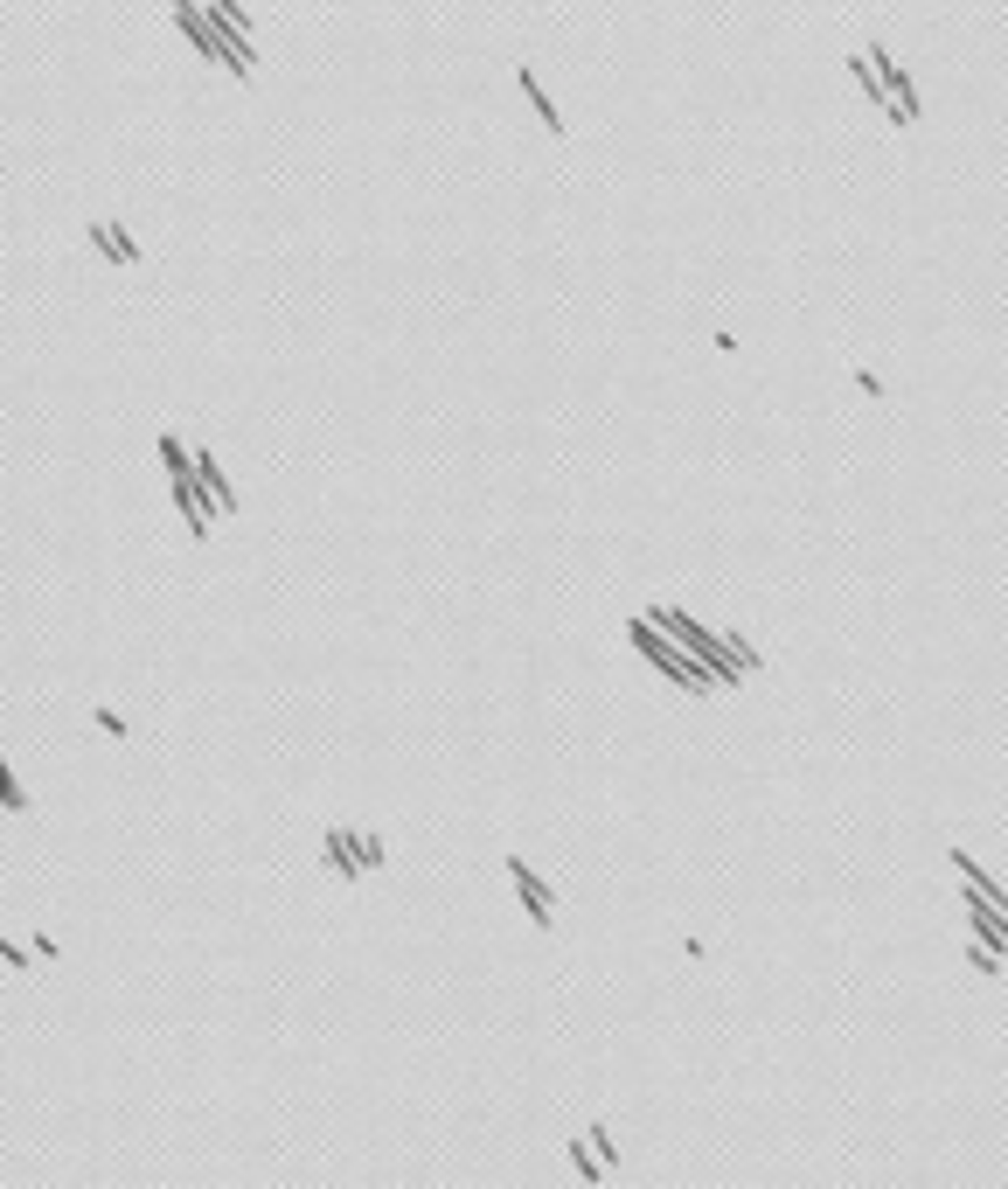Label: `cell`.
I'll return each instance as SVG.
<instances>
[{
    "label": "cell",
    "instance_id": "obj_1",
    "mask_svg": "<svg viewBox=\"0 0 1008 1189\" xmlns=\"http://www.w3.org/2000/svg\"><path fill=\"white\" fill-rule=\"evenodd\" d=\"M508 884L522 891V912H529V925H536V932H550V925H556V898H550V884H543V877H536V870H529L522 856H508Z\"/></svg>",
    "mask_w": 1008,
    "mask_h": 1189
},
{
    "label": "cell",
    "instance_id": "obj_2",
    "mask_svg": "<svg viewBox=\"0 0 1008 1189\" xmlns=\"http://www.w3.org/2000/svg\"><path fill=\"white\" fill-rule=\"evenodd\" d=\"M320 849H327V870H334L341 884H355V877H362V863H355V834H348V827H327V834H320Z\"/></svg>",
    "mask_w": 1008,
    "mask_h": 1189
},
{
    "label": "cell",
    "instance_id": "obj_3",
    "mask_svg": "<svg viewBox=\"0 0 1008 1189\" xmlns=\"http://www.w3.org/2000/svg\"><path fill=\"white\" fill-rule=\"evenodd\" d=\"M91 244L104 251V258H111V265H139V244H132V237H125L118 223H97V216H91Z\"/></svg>",
    "mask_w": 1008,
    "mask_h": 1189
},
{
    "label": "cell",
    "instance_id": "obj_4",
    "mask_svg": "<svg viewBox=\"0 0 1008 1189\" xmlns=\"http://www.w3.org/2000/svg\"><path fill=\"white\" fill-rule=\"evenodd\" d=\"M195 480H202V487H209V501H216V508H223V515H230V508H237V494H230V480H223V466H216V459H209V446H202V453H195Z\"/></svg>",
    "mask_w": 1008,
    "mask_h": 1189
},
{
    "label": "cell",
    "instance_id": "obj_5",
    "mask_svg": "<svg viewBox=\"0 0 1008 1189\" xmlns=\"http://www.w3.org/2000/svg\"><path fill=\"white\" fill-rule=\"evenodd\" d=\"M515 77H522V97H529V104H536V111H543V125H550V133H563V111H556V104H550V91H543V77H536V70H529V63H522V70H515Z\"/></svg>",
    "mask_w": 1008,
    "mask_h": 1189
},
{
    "label": "cell",
    "instance_id": "obj_6",
    "mask_svg": "<svg viewBox=\"0 0 1008 1189\" xmlns=\"http://www.w3.org/2000/svg\"><path fill=\"white\" fill-rule=\"evenodd\" d=\"M570 1169H577L584 1183H598V1176H605V1162H598V1155L584 1148V1134H570Z\"/></svg>",
    "mask_w": 1008,
    "mask_h": 1189
},
{
    "label": "cell",
    "instance_id": "obj_7",
    "mask_svg": "<svg viewBox=\"0 0 1008 1189\" xmlns=\"http://www.w3.org/2000/svg\"><path fill=\"white\" fill-rule=\"evenodd\" d=\"M584 1141L598 1148V1162H605V1176L619 1169V1141H612V1127H584Z\"/></svg>",
    "mask_w": 1008,
    "mask_h": 1189
},
{
    "label": "cell",
    "instance_id": "obj_8",
    "mask_svg": "<svg viewBox=\"0 0 1008 1189\" xmlns=\"http://www.w3.org/2000/svg\"><path fill=\"white\" fill-rule=\"evenodd\" d=\"M355 863H362V870H382V863H390L382 834H355Z\"/></svg>",
    "mask_w": 1008,
    "mask_h": 1189
},
{
    "label": "cell",
    "instance_id": "obj_9",
    "mask_svg": "<svg viewBox=\"0 0 1008 1189\" xmlns=\"http://www.w3.org/2000/svg\"><path fill=\"white\" fill-rule=\"evenodd\" d=\"M161 459H168V473H188L195 459H188V446L175 439V432H161Z\"/></svg>",
    "mask_w": 1008,
    "mask_h": 1189
}]
</instances>
